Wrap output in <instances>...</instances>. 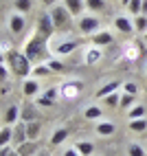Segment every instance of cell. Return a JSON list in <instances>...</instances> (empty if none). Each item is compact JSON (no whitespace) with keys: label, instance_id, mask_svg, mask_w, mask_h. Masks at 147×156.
Masks as SVG:
<instances>
[{"label":"cell","instance_id":"19","mask_svg":"<svg viewBox=\"0 0 147 156\" xmlns=\"http://www.w3.org/2000/svg\"><path fill=\"white\" fill-rule=\"evenodd\" d=\"M9 141H13V130L9 126H5L2 130H0V147H7Z\"/></svg>","mask_w":147,"mask_h":156},{"label":"cell","instance_id":"34","mask_svg":"<svg viewBox=\"0 0 147 156\" xmlns=\"http://www.w3.org/2000/svg\"><path fill=\"white\" fill-rule=\"evenodd\" d=\"M97 59H101V51H99V48H97V51L92 48L90 53H88V59H86V62H88V64H92V62H97Z\"/></svg>","mask_w":147,"mask_h":156},{"label":"cell","instance_id":"13","mask_svg":"<svg viewBox=\"0 0 147 156\" xmlns=\"http://www.w3.org/2000/svg\"><path fill=\"white\" fill-rule=\"evenodd\" d=\"M119 86H121V81H110V84H106L103 88H99V90H97V97H99V99H106L108 95H114Z\"/></svg>","mask_w":147,"mask_h":156},{"label":"cell","instance_id":"40","mask_svg":"<svg viewBox=\"0 0 147 156\" xmlns=\"http://www.w3.org/2000/svg\"><path fill=\"white\" fill-rule=\"evenodd\" d=\"M37 156H48V154H46V152H42V154H37Z\"/></svg>","mask_w":147,"mask_h":156},{"label":"cell","instance_id":"9","mask_svg":"<svg viewBox=\"0 0 147 156\" xmlns=\"http://www.w3.org/2000/svg\"><path fill=\"white\" fill-rule=\"evenodd\" d=\"M24 141H29V134H26V123H18L16 130H13V143H16V147H18V145H22Z\"/></svg>","mask_w":147,"mask_h":156},{"label":"cell","instance_id":"15","mask_svg":"<svg viewBox=\"0 0 147 156\" xmlns=\"http://www.w3.org/2000/svg\"><path fill=\"white\" fill-rule=\"evenodd\" d=\"M114 130H117V126H114L112 121H101L97 126V134H99V136H110V134H114Z\"/></svg>","mask_w":147,"mask_h":156},{"label":"cell","instance_id":"1","mask_svg":"<svg viewBox=\"0 0 147 156\" xmlns=\"http://www.w3.org/2000/svg\"><path fill=\"white\" fill-rule=\"evenodd\" d=\"M2 57L9 62V68H11L18 77H24V79H26L31 73H33V68H31V64H33V62H31L24 53H18V51H9V53H5Z\"/></svg>","mask_w":147,"mask_h":156},{"label":"cell","instance_id":"33","mask_svg":"<svg viewBox=\"0 0 147 156\" xmlns=\"http://www.w3.org/2000/svg\"><path fill=\"white\" fill-rule=\"evenodd\" d=\"M48 66H51V70H53V73H61V70H66V66L61 64V62H57V59H51V62H48Z\"/></svg>","mask_w":147,"mask_h":156},{"label":"cell","instance_id":"29","mask_svg":"<svg viewBox=\"0 0 147 156\" xmlns=\"http://www.w3.org/2000/svg\"><path fill=\"white\" fill-rule=\"evenodd\" d=\"M99 117H101V108H99V106L86 108V119H99Z\"/></svg>","mask_w":147,"mask_h":156},{"label":"cell","instance_id":"37","mask_svg":"<svg viewBox=\"0 0 147 156\" xmlns=\"http://www.w3.org/2000/svg\"><path fill=\"white\" fill-rule=\"evenodd\" d=\"M55 2H57V0H42V5H44V7H51V5L55 7Z\"/></svg>","mask_w":147,"mask_h":156},{"label":"cell","instance_id":"30","mask_svg":"<svg viewBox=\"0 0 147 156\" xmlns=\"http://www.w3.org/2000/svg\"><path fill=\"white\" fill-rule=\"evenodd\" d=\"M134 27H136V31H147V16H136V22H134Z\"/></svg>","mask_w":147,"mask_h":156},{"label":"cell","instance_id":"8","mask_svg":"<svg viewBox=\"0 0 147 156\" xmlns=\"http://www.w3.org/2000/svg\"><path fill=\"white\" fill-rule=\"evenodd\" d=\"M9 29H11V33H22L24 31V16L22 13H13L9 18Z\"/></svg>","mask_w":147,"mask_h":156},{"label":"cell","instance_id":"2","mask_svg":"<svg viewBox=\"0 0 147 156\" xmlns=\"http://www.w3.org/2000/svg\"><path fill=\"white\" fill-rule=\"evenodd\" d=\"M46 40L48 37H44L42 33H37L35 31V35L26 42V46H24V55L31 59V62H40L42 57H44L48 51H46Z\"/></svg>","mask_w":147,"mask_h":156},{"label":"cell","instance_id":"39","mask_svg":"<svg viewBox=\"0 0 147 156\" xmlns=\"http://www.w3.org/2000/svg\"><path fill=\"white\" fill-rule=\"evenodd\" d=\"M119 2H121L123 7H130V2H132V0H119Z\"/></svg>","mask_w":147,"mask_h":156},{"label":"cell","instance_id":"22","mask_svg":"<svg viewBox=\"0 0 147 156\" xmlns=\"http://www.w3.org/2000/svg\"><path fill=\"white\" fill-rule=\"evenodd\" d=\"M130 130L132 132H145L147 130V119H134V121H130Z\"/></svg>","mask_w":147,"mask_h":156},{"label":"cell","instance_id":"31","mask_svg":"<svg viewBox=\"0 0 147 156\" xmlns=\"http://www.w3.org/2000/svg\"><path fill=\"white\" fill-rule=\"evenodd\" d=\"M128 154H130V156H145V150L141 147L138 143H132L130 150H128Z\"/></svg>","mask_w":147,"mask_h":156},{"label":"cell","instance_id":"7","mask_svg":"<svg viewBox=\"0 0 147 156\" xmlns=\"http://www.w3.org/2000/svg\"><path fill=\"white\" fill-rule=\"evenodd\" d=\"M37 147H40L37 141H24L22 145H18V147H16V152H18L20 156H33V154L37 152Z\"/></svg>","mask_w":147,"mask_h":156},{"label":"cell","instance_id":"18","mask_svg":"<svg viewBox=\"0 0 147 156\" xmlns=\"http://www.w3.org/2000/svg\"><path fill=\"white\" fill-rule=\"evenodd\" d=\"M40 121H26V134H29V141H35L37 134H40Z\"/></svg>","mask_w":147,"mask_h":156},{"label":"cell","instance_id":"28","mask_svg":"<svg viewBox=\"0 0 147 156\" xmlns=\"http://www.w3.org/2000/svg\"><path fill=\"white\" fill-rule=\"evenodd\" d=\"M51 73H53V70H51V66L46 64H42V66H37V68H33V75L35 77H46V75H51Z\"/></svg>","mask_w":147,"mask_h":156},{"label":"cell","instance_id":"35","mask_svg":"<svg viewBox=\"0 0 147 156\" xmlns=\"http://www.w3.org/2000/svg\"><path fill=\"white\" fill-rule=\"evenodd\" d=\"M125 92H130V95H136V92H138V88H136L134 81H128V84H125Z\"/></svg>","mask_w":147,"mask_h":156},{"label":"cell","instance_id":"6","mask_svg":"<svg viewBox=\"0 0 147 156\" xmlns=\"http://www.w3.org/2000/svg\"><path fill=\"white\" fill-rule=\"evenodd\" d=\"M114 42V35L110 31H97V33H92V44L94 46H108Z\"/></svg>","mask_w":147,"mask_h":156},{"label":"cell","instance_id":"21","mask_svg":"<svg viewBox=\"0 0 147 156\" xmlns=\"http://www.w3.org/2000/svg\"><path fill=\"white\" fill-rule=\"evenodd\" d=\"M75 147H77V152H79L81 156H90V154L94 152V145H92L90 141H79Z\"/></svg>","mask_w":147,"mask_h":156},{"label":"cell","instance_id":"5","mask_svg":"<svg viewBox=\"0 0 147 156\" xmlns=\"http://www.w3.org/2000/svg\"><path fill=\"white\" fill-rule=\"evenodd\" d=\"M55 31V24H53V18L51 13H42L40 20H37V33H42L44 37H51Z\"/></svg>","mask_w":147,"mask_h":156},{"label":"cell","instance_id":"4","mask_svg":"<svg viewBox=\"0 0 147 156\" xmlns=\"http://www.w3.org/2000/svg\"><path fill=\"white\" fill-rule=\"evenodd\" d=\"M79 31L81 33H97L99 31V18L97 16H83L79 18Z\"/></svg>","mask_w":147,"mask_h":156},{"label":"cell","instance_id":"38","mask_svg":"<svg viewBox=\"0 0 147 156\" xmlns=\"http://www.w3.org/2000/svg\"><path fill=\"white\" fill-rule=\"evenodd\" d=\"M141 16H147V0H143V11H141Z\"/></svg>","mask_w":147,"mask_h":156},{"label":"cell","instance_id":"26","mask_svg":"<svg viewBox=\"0 0 147 156\" xmlns=\"http://www.w3.org/2000/svg\"><path fill=\"white\" fill-rule=\"evenodd\" d=\"M128 9L132 11V16H141V11H143V0H132Z\"/></svg>","mask_w":147,"mask_h":156},{"label":"cell","instance_id":"32","mask_svg":"<svg viewBox=\"0 0 147 156\" xmlns=\"http://www.w3.org/2000/svg\"><path fill=\"white\" fill-rule=\"evenodd\" d=\"M103 101H106V103H108L110 108H114V106H119V103H121V97L117 95V92H114V95H108V97L103 99Z\"/></svg>","mask_w":147,"mask_h":156},{"label":"cell","instance_id":"24","mask_svg":"<svg viewBox=\"0 0 147 156\" xmlns=\"http://www.w3.org/2000/svg\"><path fill=\"white\" fill-rule=\"evenodd\" d=\"M86 7L92 11H103L106 9V0H86Z\"/></svg>","mask_w":147,"mask_h":156},{"label":"cell","instance_id":"25","mask_svg":"<svg viewBox=\"0 0 147 156\" xmlns=\"http://www.w3.org/2000/svg\"><path fill=\"white\" fill-rule=\"evenodd\" d=\"M134 119H145V108L143 106L130 108V121H134Z\"/></svg>","mask_w":147,"mask_h":156},{"label":"cell","instance_id":"10","mask_svg":"<svg viewBox=\"0 0 147 156\" xmlns=\"http://www.w3.org/2000/svg\"><path fill=\"white\" fill-rule=\"evenodd\" d=\"M64 5L72 16H81L86 9V0H64Z\"/></svg>","mask_w":147,"mask_h":156},{"label":"cell","instance_id":"14","mask_svg":"<svg viewBox=\"0 0 147 156\" xmlns=\"http://www.w3.org/2000/svg\"><path fill=\"white\" fill-rule=\"evenodd\" d=\"M114 27H117V29L121 31V33H132V31H134L132 22H130V20L125 18V16H119L117 20H114Z\"/></svg>","mask_w":147,"mask_h":156},{"label":"cell","instance_id":"12","mask_svg":"<svg viewBox=\"0 0 147 156\" xmlns=\"http://www.w3.org/2000/svg\"><path fill=\"white\" fill-rule=\"evenodd\" d=\"M40 92V84H37V79H24V84H22V95L24 97H33Z\"/></svg>","mask_w":147,"mask_h":156},{"label":"cell","instance_id":"27","mask_svg":"<svg viewBox=\"0 0 147 156\" xmlns=\"http://www.w3.org/2000/svg\"><path fill=\"white\" fill-rule=\"evenodd\" d=\"M132 103H134V95H130V92H125V95L121 97V103H119V108H134Z\"/></svg>","mask_w":147,"mask_h":156},{"label":"cell","instance_id":"23","mask_svg":"<svg viewBox=\"0 0 147 156\" xmlns=\"http://www.w3.org/2000/svg\"><path fill=\"white\" fill-rule=\"evenodd\" d=\"M31 7H33V2H31V0H16V9H18V13H29V11H31Z\"/></svg>","mask_w":147,"mask_h":156},{"label":"cell","instance_id":"16","mask_svg":"<svg viewBox=\"0 0 147 156\" xmlns=\"http://www.w3.org/2000/svg\"><path fill=\"white\" fill-rule=\"evenodd\" d=\"M77 44H79L77 40H68V42H61L55 51H57L59 55H70V53H72V48H77Z\"/></svg>","mask_w":147,"mask_h":156},{"label":"cell","instance_id":"20","mask_svg":"<svg viewBox=\"0 0 147 156\" xmlns=\"http://www.w3.org/2000/svg\"><path fill=\"white\" fill-rule=\"evenodd\" d=\"M66 136H68V130H66V128L55 130V132H53V136H51V145H59V143H64Z\"/></svg>","mask_w":147,"mask_h":156},{"label":"cell","instance_id":"3","mask_svg":"<svg viewBox=\"0 0 147 156\" xmlns=\"http://www.w3.org/2000/svg\"><path fill=\"white\" fill-rule=\"evenodd\" d=\"M51 18H53L55 29H59V31H68V29H70V18H72V13L66 9V5H55L53 9H51Z\"/></svg>","mask_w":147,"mask_h":156},{"label":"cell","instance_id":"11","mask_svg":"<svg viewBox=\"0 0 147 156\" xmlns=\"http://www.w3.org/2000/svg\"><path fill=\"white\" fill-rule=\"evenodd\" d=\"M55 97H57V88H48L44 95L37 97V103H40V106H44V108H48V106H53V103H55Z\"/></svg>","mask_w":147,"mask_h":156},{"label":"cell","instance_id":"17","mask_svg":"<svg viewBox=\"0 0 147 156\" xmlns=\"http://www.w3.org/2000/svg\"><path fill=\"white\" fill-rule=\"evenodd\" d=\"M18 114H20L18 106H9L7 112H5V126H13V123L18 121Z\"/></svg>","mask_w":147,"mask_h":156},{"label":"cell","instance_id":"36","mask_svg":"<svg viewBox=\"0 0 147 156\" xmlns=\"http://www.w3.org/2000/svg\"><path fill=\"white\" fill-rule=\"evenodd\" d=\"M64 156H81V154L77 152V147H72V150H66V152H64Z\"/></svg>","mask_w":147,"mask_h":156}]
</instances>
